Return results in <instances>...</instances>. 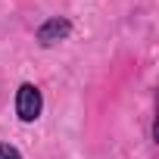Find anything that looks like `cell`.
I'll use <instances>...</instances> for the list:
<instances>
[{
  "instance_id": "7a4b0ae2",
  "label": "cell",
  "mask_w": 159,
  "mask_h": 159,
  "mask_svg": "<svg viewBox=\"0 0 159 159\" xmlns=\"http://www.w3.org/2000/svg\"><path fill=\"white\" fill-rule=\"evenodd\" d=\"M69 34H72V19H66V16H50L47 22L38 25L34 41H38L41 47H56V44L66 41Z\"/></svg>"
},
{
  "instance_id": "6da1fadb",
  "label": "cell",
  "mask_w": 159,
  "mask_h": 159,
  "mask_svg": "<svg viewBox=\"0 0 159 159\" xmlns=\"http://www.w3.org/2000/svg\"><path fill=\"white\" fill-rule=\"evenodd\" d=\"M41 112H44V94H41V88L31 84V81H22L19 91H16V116H19V122L31 125V122L41 119Z\"/></svg>"
},
{
  "instance_id": "3957f363",
  "label": "cell",
  "mask_w": 159,
  "mask_h": 159,
  "mask_svg": "<svg viewBox=\"0 0 159 159\" xmlns=\"http://www.w3.org/2000/svg\"><path fill=\"white\" fill-rule=\"evenodd\" d=\"M0 159H22V153L13 143H0Z\"/></svg>"
}]
</instances>
